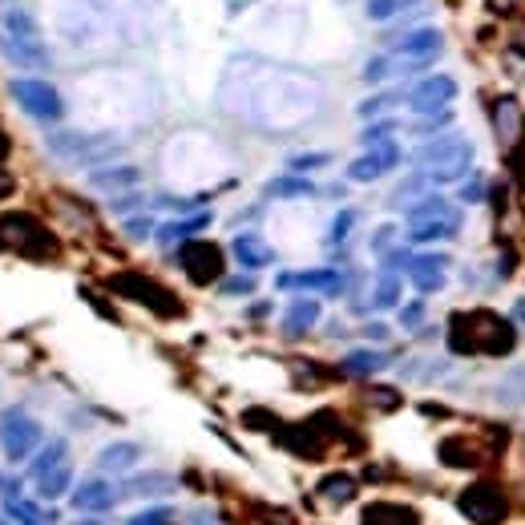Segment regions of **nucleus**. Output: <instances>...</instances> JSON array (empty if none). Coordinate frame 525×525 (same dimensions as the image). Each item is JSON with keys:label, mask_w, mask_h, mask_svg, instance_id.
<instances>
[{"label": "nucleus", "mask_w": 525, "mask_h": 525, "mask_svg": "<svg viewBox=\"0 0 525 525\" xmlns=\"http://www.w3.org/2000/svg\"><path fill=\"white\" fill-rule=\"evenodd\" d=\"M416 162L425 166V174H429L433 182H457V178H465L469 166H473V146H469L465 138H437V142H429V146H420Z\"/></svg>", "instance_id": "f03ea898"}, {"label": "nucleus", "mask_w": 525, "mask_h": 525, "mask_svg": "<svg viewBox=\"0 0 525 525\" xmlns=\"http://www.w3.org/2000/svg\"><path fill=\"white\" fill-rule=\"evenodd\" d=\"M392 166H400V146L388 142V138H380V142H372V150H368L364 158H356V162L348 166V178H352V182H376V178L388 174Z\"/></svg>", "instance_id": "9d476101"}, {"label": "nucleus", "mask_w": 525, "mask_h": 525, "mask_svg": "<svg viewBox=\"0 0 525 525\" xmlns=\"http://www.w3.org/2000/svg\"><path fill=\"white\" fill-rule=\"evenodd\" d=\"M69 465H57V469H49L45 477H37V493L45 497V501H53V497H61L65 489H69Z\"/></svg>", "instance_id": "bb28decb"}, {"label": "nucleus", "mask_w": 525, "mask_h": 525, "mask_svg": "<svg viewBox=\"0 0 525 525\" xmlns=\"http://www.w3.org/2000/svg\"><path fill=\"white\" fill-rule=\"evenodd\" d=\"M416 0H368V21H392L400 13H408Z\"/></svg>", "instance_id": "7c9ffc66"}, {"label": "nucleus", "mask_w": 525, "mask_h": 525, "mask_svg": "<svg viewBox=\"0 0 525 525\" xmlns=\"http://www.w3.org/2000/svg\"><path fill=\"white\" fill-rule=\"evenodd\" d=\"M384 364H388L384 352H352V356H344V368L356 372V376H372V372H380Z\"/></svg>", "instance_id": "cd10ccee"}, {"label": "nucleus", "mask_w": 525, "mask_h": 525, "mask_svg": "<svg viewBox=\"0 0 525 525\" xmlns=\"http://www.w3.org/2000/svg\"><path fill=\"white\" fill-rule=\"evenodd\" d=\"M9 190H13V178H9V174H5V170H0V198H5V194H9Z\"/></svg>", "instance_id": "c03bdc74"}, {"label": "nucleus", "mask_w": 525, "mask_h": 525, "mask_svg": "<svg viewBox=\"0 0 525 525\" xmlns=\"http://www.w3.org/2000/svg\"><path fill=\"white\" fill-rule=\"evenodd\" d=\"M267 190H271L275 198H303V194H311L315 186H311L307 178H275Z\"/></svg>", "instance_id": "72a5a7b5"}, {"label": "nucleus", "mask_w": 525, "mask_h": 525, "mask_svg": "<svg viewBox=\"0 0 525 525\" xmlns=\"http://www.w3.org/2000/svg\"><path fill=\"white\" fill-rule=\"evenodd\" d=\"M65 453H69V445L65 441H53L37 461H33V477H45L49 469H57V465H65Z\"/></svg>", "instance_id": "473e14b6"}, {"label": "nucleus", "mask_w": 525, "mask_h": 525, "mask_svg": "<svg viewBox=\"0 0 525 525\" xmlns=\"http://www.w3.org/2000/svg\"><path fill=\"white\" fill-rule=\"evenodd\" d=\"M89 182H93L97 190H130V186L142 182V174H138L134 166H110V170H97Z\"/></svg>", "instance_id": "4be33fe9"}, {"label": "nucleus", "mask_w": 525, "mask_h": 525, "mask_svg": "<svg viewBox=\"0 0 525 525\" xmlns=\"http://www.w3.org/2000/svg\"><path fill=\"white\" fill-rule=\"evenodd\" d=\"M206 223H210V215H190V219H182V223H170V227H162V231H158V243H174V239H186V235L202 231Z\"/></svg>", "instance_id": "c85d7f7f"}, {"label": "nucleus", "mask_w": 525, "mask_h": 525, "mask_svg": "<svg viewBox=\"0 0 525 525\" xmlns=\"http://www.w3.org/2000/svg\"><path fill=\"white\" fill-rule=\"evenodd\" d=\"M493 134H497V142L505 150L521 146V138H525V114H521V105L513 97H501L493 105Z\"/></svg>", "instance_id": "9b49d317"}, {"label": "nucleus", "mask_w": 525, "mask_h": 525, "mask_svg": "<svg viewBox=\"0 0 525 525\" xmlns=\"http://www.w3.org/2000/svg\"><path fill=\"white\" fill-rule=\"evenodd\" d=\"M315 320H320V303H315V299H295V303L287 307L283 328H287V336H299V332H307Z\"/></svg>", "instance_id": "6ab92c4d"}, {"label": "nucleus", "mask_w": 525, "mask_h": 525, "mask_svg": "<svg viewBox=\"0 0 525 525\" xmlns=\"http://www.w3.org/2000/svg\"><path fill=\"white\" fill-rule=\"evenodd\" d=\"M126 231H130L134 239H142V235H150V219H142V223H130Z\"/></svg>", "instance_id": "37998d69"}, {"label": "nucleus", "mask_w": 525, "mask_h": 525, "mask_svg": "<svg viewBox=\"0 0 525 525\" xmlns=\"http://www.w3.org/2000/svg\"><path fill=\"white\" fill-rule=\"evenodd\" d=\"M441 33L437 29H416V33H408L400 45H396V53L400 57H408V61H420V65H429L437 53H441Z\"/></svg>", "instance_id": "dca6fc26"}, {"label": "nucleus", "mask_w": 525, "mask_h": 525, "mask_svg": "<svg viewBox=\"0 0 525 525\" xmlns=\"http://www.w3.org/2000/svg\"><path fill=\"white\" fill-rule=\"evenodd\" d=\"M223 291H231V295H251V291H255V279H251V275H243V279H227Z\"/></svg>", "instance_id": "58836bf2"}, {"label": "nucleus", "mask_w": 525, "mask_h": 525, "mask_svg": "<svg viewBox=\"0 0 525 525\" xmlns=\"http://www.w3.org/2000/svg\"><path fill=\"white\" fill-rule=\"evenodd\" d=\"M0 235H5V243H13L17 251L37 255V259L57 251V243L49 239V231L33 215H5V219H0Z\"/></svg>", "instance_id": "6e6552de"}, {"label": "nucleus", "mask_w": 525, "mask_h": 525, "mask_svg": "<svg viewBox=\"0 0 525 525\" xmlns=\"http://www.w3.org/2000/svg\"><path fill=\"white\" fill-rule=\"evenodd\" d=\"M441 461H445V465L473 469V465H477V449H473L469 441H457V437H453V441H445V445H441Z\"/></svg>", "instance_id": "a878e982"}, {"label": "nucleus", "mask_w": 525, "mask_h": 525, "mask_svg": "<svg viewBox=\"0 0 525 525\" xmlns=\"http://www.w3.org/2000/svg\"><path fill=\"white\" fill-rule=\"evenodd\" d=\"M110 291H118V295H126V299H134V303L150 307L154 315H162V320H174V315H182L178 295H174V291H166V287H162L158 279H150V275L122 271V275H114V279H110Z\"/></svg>", "instance_id": "7ed1b4c3"}, {"label": "nucleus", "mask_w": 525, "mask_h": 525, "mask_svg": "<svg viewBox=\"0 0 525 525\" xmlns=\"http://www.w3.org/2000/svg\"><path fill=\"white\" fill-rule=\"evenodd\" d=\"M449 348L457 356H505L513 352V324L489 307L457 311L449 320Z\"/></svg>", "instance_id": "f257e3e1"}, {"label": "nucleus", "mask_w": 525, "mask_h": 525, "mask_svg": "<svg viewBox=\"0 0 525 525\" xmlns=\"http://www.w3.org/2000/svg\"><path fill=\"white\" fill-rule=\"evenodd\" d=\"M279 287L283 291H340L344 287V275L332 271V267H315V271H287L279 275Z\"/></svg>", "instance_id": "4468645a"}, {"label": "nucleus", "mask_w": 525, "mask_h": 525, "mask_svg": "<svg viewBox=\"0 0 525 525\" xmlns=\"http://www.w3.org/2000/svg\"><path fill=\"white\" fill-rule=\"evenodd\" d=\"M352 223H356V210H344V215L332 223V243H344L348 231H352Z\"/></svg>", "instance_id": "c9c22d12"}, {"label": "nucleus", "mask_w": 525, "mask_h": 525, "mask_svg": "<svg viewBox=\"0 0 525 525\" xmlns=\"http://www.w3.org/2000/svg\"><path fill=\"white\" fill-rule=\"evenodd\" d=\"M461 194H465L469 202H481V198H485V182H481V178H473V182H465V190H461Z\"/></svg>", "instance_id": "a19ab883"}, {"label": "nucleus", "mask_w": 525, "mask_h": 525, "mask_svg": "<svg viewBox=\"0 0 525 525\" xmlns=\"http://www.w3.org/2000/svg\"><path fill=\"white\" fill-rule=\"evenodd\" d=\"M0 33H9V37H41L37 21L25 13V9H0Z\"/></svg>", "instance_id": "b1692460"}, {"label": "nucleus", "mask_w": 525, "mask_h": 525, "mask_svg": "<svg viewBox=\"0 0 525 525\" xmlns=\"http://www.w3.org/2000/svg\"><path fill=\"white\" fill-rule=\"evenodd\" d=\"M118 501V489L105 481V477H85L77 489H73V509L81 513H105Z\"/></svg>", "instance_id": "ddd939ff"}, {"label": "nucleus", "mask_w": 525, "mask_h": 525, "mask_svg": "<svg viewBox=\"0 0 525 525\" xmlns=\"http://www.w3.org/2000/svg\"><path fill=\"white\" fill-rule=\"evenodd\" d=\"M138 457H142V449H138V445H110V449H101L97 465H101L105 473H126V469H134V465H138Z\"/></svg>", "instance_id": "412c9836"}, {"label": "nucleus", "mask_w": 525, "mask_h": 525, "mask_svg": "<svg viewBox=\"0 0 525 525\" xmlns=\"http://www.w3.org/2000/svg\"><path fill=\"white\" fill-rule=\"evenodd\" d=\"M396 303H400V279L388 271V275H380V283L372 291V307H396Z\"/></svg>", "instance_id": "2f4dec72"}, {"label": "nucleus", "mask_w": 525, "mask_h": 525, "mask_svg": "<svg viewBox=\"0 0 525 525\" xmlns=\"http://www.w3.org/2000/svg\"><path fill=\"white\" fill-rule=\"evenodd\" d=\"M166 521H170V509L158 505V509H150V513H138L130 525H166Z\"/></svg>", "instance_id": "e433bc0d"}, {"label": "nucleus", "mask_w": 525, "mask_h": 525, "mask_svg": "<svg viewBox=\"0 0 525 525\" xmlns=\"http://www.w3.org/2000/svg\"><path fill=\"white\" fill-rule=\"evenodd\" d=\"M291 166H295V170H315V166H328V154H299V158H291Z\"/></svg>", "instance_id": "4c0bfd02"}, {"label": "nucleus", "mask_w": 525, "mask_h": 525, "mask_svg": "<svg viewBox=\"0 0 525 525\" xmlns=\"http://www.w3.org/2000/svg\"><path fill=\"white\" fill-rule=\"evenodd\" d=\"M0 49H5V57L13 65H25V69H45L49 65V49L41 37H9L0 33Z\"/></svg>", "instance_id": "f8f14e48"}, {"label": "nucleus", "mask_w": 525, "mask_h": 525, "mask_svg": "<svg viewBox=\"0 0 525 525\" xmlns=\"http://www.w3.org/2000/svg\"><path fill=\"white\" fill-rule=\"evenodd\" d=\"M9 93L17 97L21 110H25L29 118H37V122H57V118L65 114L61 93H57L49 81H41V77H17V81L9 85Z\"/></svg>", "instance_id": "20e7f679"}, {"label": "nucleus", "mask_w": 525, "mask_h": 525, "mask_svg": "<svg viewBox=\"0 0 525 525\" xmlns=\"http://www.w3.org/2000/svg\"><path fill=\"white\" fill-rule=\"evenodd\" d=\"M162 489H170V477H162V473H154V477H146V481H130V485H126V493H162Z\"/></svg>", "instance_id": "f704fd0d"}, {"label": "nucleus", "mask_w": 525, "mask_h": 525, "mask_svg": "<svg viewBox=\"0 0 525 525\" xmlns=\"http://www.w3.org/2000/svg\"><path fill=\"white\" fill-rule=\"evenodd\" d=\"M453 97H457V81L437 73V77H420L404 93V105H408V110H416V114H437V110H445Z\"/></svg>", "instance_id": "1a4fd4ad"}, {"label": "nucleus", "mask_w": 525, "mask_h": 525, "mask_svg": "<svg viewBox=\"0 0 525 525\" xmlns=\"http://www.w3.org/2000/svg\"><path fill=\"white\" fill-rule=\"evenodd\" d=\"M178 263H182L186 279L198 283V287L219 283V279H223V251H219L215 243H206V239H190V243H182Z\"/></svg>", "instance_id": "0eeeda50"}, {"label": "nucleus", "mask_w": 525, "mask_h": 525, "mask_svg": "<svg viewBox=\"0 0 525 525\" xmlns=\"http://www.w3.org/2000/svg\"><path fill=\"white\" fill-rule=\"evenodd\" d=\"M73 525H101V521H73Z\"/></svg>", "instance_id": "a18cd8bd"}, {"label": "nucleus", "mask_w": 525, "mask_h": 525, "mask_svg": "<svg viewBox=\"0 0 525 525\" xmlns=\"http://www.w3.org/2000/svg\"><path fill=\"white\" fill-rule=\"evenodd\" d=\"M461 513L469 521H477V525H501L505 513H509V501H505V493L493 481H473L461 493Z\"/></svg>", "instance_id": "423d86ee"}, {"label": "nucleus", "mask_w": 525, "mask_h": 525, "mask_svg": "<svg viewBox=\"0 0 525 525\" xmlns=\"http://www.w3.org/2000/svg\"><path fill=\"white\" fill-rule=\"evenodd\" d=\"M235 259H239L247 271H255V267H267V263L275 259V251H271L259 235H239V239H235Z\"/></svg>", "instance_id": "a211bd4d"}, {"label": "nucleus", "mask_w": 525, "mask_h": 525, "mask_svg": "<svg viewBox=\"0 0 525 525\" xmlns=\"http://www.w3.org/2000/svg\"><path fill=\"white\" fill-rule=\"evenodd\" d=\"M49 150H53V154H61V158H93V154H101V150H105V142L85 138V134H57V138L49 142Z\"/></svg>", "instance_id": "f3484780"}, {"label": "nucleus", "mask_w": 525, "mask_h": 525, "mask_svg": "<svg viewBox=\"0 0 525 525\" xmlns=\"http://www.w3.org/2000/svg\"><path fill=\"white\" fill-rule=\"evenodd\" d=\"M320 493L340 505V501H352V497H356V481L344 477V473H336V477H324V481H320Z\"/></svg>", "instance_id": "c756f323"}, {"label": "nucleus", "mask_w": 525, "mask_h": 525, "mask_svg": "<svg viewBox=\"0 0 525 525\" xmlns=\"http://www.w3.org/2000/svg\"><path fill=\"white\" fill-rule=\"evenodd\" d=\"M445 267L449 259L445 255H420V259H408V279L416 291H441L445 287Z\"/></svg>", "instance_id": "2eb2a0df"}, {"label": "nucleus", "mask_w": 525, "mask_h": 525, "mask_svg": "<svg viewBox=\"0 0 525 525\" xmlns=\"http://www.w3.org/2000/svg\"><path fill=\"white\" fill-rule=\"evenodd\" d=\"M37 445H41V425L25 408L0 412V449H5L9 461H25Z\"/></svg>", "instance_id": "39448f33"}, {"label": "nucleus", "mask_w": 525, "mask_h": 525, "mask_svg": "<svg viewBox=\"0 0 525 525\" xmlns=\"http://www.w3.org/2000/svg\"><path fill=\"white\" fill-rule=\"evenodd\" d=\"M364 525H420V517L404 505H368Z\"/></svg>", "instance_id": "aec40b11"}, {"label": "nucleus", "mask_w": 525, "mask_h": 525, "mask_svg": "<svg viewBox=\"0 0 525 525\" xmlns=\"http://www.w3.org/2000/svg\"><path fill=\"white\" fill-rule=\"evenodd\" d=\"M420 315H425V307H420V303H408V307L400 311V324H404V328H416Z\"/></svg>", "instance_id": "ea45409f"}, {"label": "nucleus", "mask_w": 525, "mask_h": 525, "mask_svg": "<svg viewBox=\"0 0 525 525\" xmlns=\"http://www.w3.org/2000/svg\"><path fill=\"white\" fill-rule=\"evenodd\" d=\"M433 219H461V215L445 198H425V202H416L408 210V223H433Z\"/></svg>", "instance_id": "393cba45"}, {"label": "nucleus", "mask_w": 525, "mask_h": 525, "mask_svg": "<svg viewBox=\"0 0 525 525\" xmlns=\"http://www.w3.org/2000/svg\"><path fill=\"white\" fill-rule=\"evenodd\" d=\"M461 227V219H433V223H408L412 243H437V239H453Z\"/></svg>", "instance_id": "5701e85b"}, {"label": "nucleus", "mask_w": 525, "mask_h": 525, "mask_svg": "<svg viewBox=\"0 0 525 525\" xmlns=\"http://www.w3.org/2000/svg\"><path fill=\"white\" fill-rule=\"evenodd\" d=\"M392 235H396L392 227H380V231H376V239H372V247H376V251H388V243H392Z\"/></svg>", "instance_id": "79ce46f5"}]
</instances>
